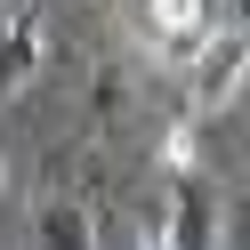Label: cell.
<instances>
[{"label": "cell", "instance_id": "cell-1", "mask_svg": "<svg viewBox=\"0 0 250 250\" xmlns=\"http://www.w3.org/2000/svg\"><path fill=\"white\" fill-rule=\"evenodd\" d=\"M250 81V33H210L186 65V113H226Z\"/></svg>", "mask_w": 250, "mask_h": 250}, {"label": "cell", "instance_id": "cell-2", "mask_svg": "<svg viewBox=\"0 0 250 250\" xmlns=\"http://www.w3.org/2000/svg\"><path fill=\"white\" fill-rule=\"evenodd\" d=\"M41 57H49L41 8H24V17H0V105H8V97H24V81L41 73Z\"/></svg>", "mask_w": 250, "mask_h": 250}, {"label": "cell", "instance_id": "cell-3", "mask_svg": "<svg viewBox=\"0 0 250 250\" xmlns=\"http://www.w3.org/2000/svg\"><path fill=\"white\" fill-rule=\"evenodd\" d=\"M162 234L178 250H210V194L194 186V169H178V186H169V210H162Z\"/></svg>", "mask_w": 250, "mask_h": 250}, {"label": "cell", "instance_id": "cell-4", "mask_svg": "<svg viewBox=\"0 0 250 250\" xmlns=\"http://www.w3.org/2000/svg\"><path fill=\"white\" fill-rule=\"evenodd\" d=\"M33 250H97V218L81 202H41L33 210Z\"/></svg>", "mask_w": 250, "mask_h": 250}, {"label": "cell", "instance_id": "cell-5", "mask_svg": "<svg viewBox=\"0 0 250 250\" xmlns=\"http://www.w3.org/2000/svg\"><path fill=\"white\" fill-rule=\"evenodd\" d=\"M202 8H210V0H146V24H153L162 41H178V33L202 24Z\"/></svg>", "mask_w": 250, "mask_h": 250}, {"label": "cell", "instance_id": "cell-6", "mask_svg": "<svg viewBox=\"0 0 250 250\" xmlns=\"http://www.w3.org/2000/svg\"><path fill=\"white\" fill-rule=\"evenodd\" d=\"M137 250H178V242H169V234H162V226H153V234H146V242H137Z\"/></svg>", "mask_w": 250, "mask_h": 250}, {"label": "cell", "instance_id": "cell-7", "mask_svg": "<svg viewBox=\"0 0 250 250\" xmlns=\"http://www.w3.org/2000/svg\"><path fill=\"white\" fill-rule=\"evenodd\" d=\"M24 8H33V0H0V17H24Z\"/></svg>", "mask_w": 250, "mask_h": 250}, {"label": "cell", "instance_id": "cell-8", "mask_svg": "<svg viewBox=\"0 0 250 250\" xmlns=\"http://www.w3.org/2000/svg\"><path fill=\"white\" fill-rule=\"evenodd\" d=\"M0 194H8V153H0Z\"/></svg>", "mask_w": 250, "mask_h": 250}]
</instances>
